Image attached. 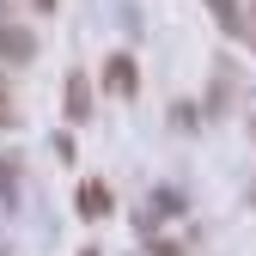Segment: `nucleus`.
<instances>
[{"instance_id": "f257e3e1", "label": "nucleus", "mask_w": 256, "mask_h": 256, "mask_svg": "<svg viewBox=\"0 0 256 256\" xmlns=\"http://www.w3.org/2000/svg\"><path fill=\"white\" fill-rule=\"evenodd\" d=\"M80 214L86 220H104L110 214V189L104 183H80Z\"/></svg>"}, {"instance_id": "39448f33", "label": "nucleus", "mask_w": 256, "mask_h": 256, "mask_svg": "<svg viewBox=\"0 0 256 256\" xmlns=\"http://www.w3.org/2000/svg\"><path fill=\"white\" fill-rule=\"evenodd\" d=\"M0 128H12V104H6V92H0Z\"/></svg>"}, {"instance_id": "f03ea898", "label": "nucleus", "mask_w": 256, "mask_h": 256, "mask_svg": "<svg viewBox=\"0 0 256 256\" xmlns=\"http://www.w3.org/2000/svg\"><path fill=\"white\" fill-rule=\"evenodd\" d=\"M140 86V74H134V61H128V55H116L110 61V92H116V98H128V92H134Z\"/></svg>"}, {"instance_id": "423d86ee", "label": "nucleus", "mask_w": 256, "mask_h": 256, "mask_svg": "<svg viewBox=\"0 0 256 256\" xmlns=\"http://www.w3.org/2000/svg\"><path fill=\"white\" fill-rule=\"evenodd\" d=\"M158 256H183V250H171V244H158Z\"/></svg>"}, {"instance_id": "20e7f679", "label": "nucleus", "mask_w": 256, "mask_h": 256, "mask_svg": "<svg viewBox=\"0 0 256 256\" xmlns=\"http://www.w3.org/2000/svg\"><path fill=\"white\" fill-rule=\"evenodd\" d=\"M30 49H37L30 37H18V30H0V55H12V61H24Z\"/></svg>"}, {"instance_id": "7ed1b4c3", "label": "nucleus", "mask_w": 256, "mask_h": 256, "mask_svg": "<svg viewBox=\"0 0 256 256\" xmlns=\"http://www.w3.org/2000/svg\"><path fill=\"white\" fill-rule=\"evenodd\" d=\"M86 110H92V92H86V80L74 74V80H68V122H86Z\"/></svg>"}]
</instances>
